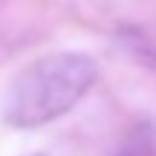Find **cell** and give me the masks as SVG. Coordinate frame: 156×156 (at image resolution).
Masks as SVG:
<instances>
[{
	"label": "cell",
	"mask_w": 156,
	"mask_h": 156,
	"mask_svg": "<svg viewBox=\"0 0 156 156\" xmlns=\"http://www.w3.org/2000/svg\"><path fill=\"white\" fill-rule=\"evenodd\" d=\"M98 78L93 58L81 52H52L15 75L3 93V122L12 127H44L69 113Z\"/></svg>",
	"instance_id": "obj_1"
},
{
	"label": "cell",
	"mask_w": 156,
	"mask_h": 156,
	"mask_svg": "<svg viewBox=\"0 0 156 156\" xmlns=\"http://www.w3.org/2000/svg\"><path fill=\"white\" fill-rule=\"evenodd\" d=\"M113 156H156V136L151 124H136Z\"/></svg>",
	"instance_id": "obj_2"
}]
</instances>
